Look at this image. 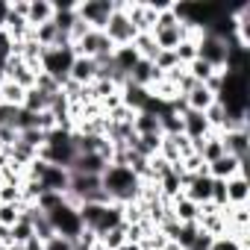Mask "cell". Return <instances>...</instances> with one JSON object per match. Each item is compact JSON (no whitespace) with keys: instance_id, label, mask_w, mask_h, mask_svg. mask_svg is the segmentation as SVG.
I'll use <instances>...</instances> for the list:
<instances>
[{"instance_id":"1","label":"cell","mask_w":250,"mask_h":250,"mask_svg":"<svg viewBox=\"0 0 250 250\" xmlns=\"http://www.w3.org/2000/svg\"><path fill=\"white\" fill-rule=\"evenodd\" d=\"M100 188L106 191V197H109L112 203L130 206V203H139L145 183H142L127 165H115V162H109V165L103 168V174H100Z\"/></svg>"},{"instance_id":"2","label":"cell","mask_w":250,"mask_h":250,"mask_svg":"<svg viewBox=\"0 0 250 250\" xmlns=\"http://www.w3.org/2000/svg\"><path fill=\"white\" fill-rule=\"evenodd\" d=\"M227 9H229V6H224V3H171L174 18H177L186 30H191V33H203V30L212 27Z\"/></svg>"},{"instance_id":"3","label":"cell","mask_w":250,"mask_h":250,"mask_svg":"<svg viewBox=\"0 0 250 250\" xmlns=\"http://www.w3.org/2000/svg\"><path fill=\"white\" fill-rule=\"evenodd\" d=\"M150 36H153V42H156V47H159V50H177V44H180V42H186V39L191 36V30H186V27L174 18L171 3H168V6L156 15V24H153Z\"/></svg>"},{"instance_id":"4","label":"cell","mask_w":250,"mask_h":250,"mask_svg":"<svg viewBox=\"0 0 250 250\" xmlns=\"http://www.w3.org/2000/svg\"><path fill=\"white\" fill-rule=\"evenodd\" d=\"M77 59V50L74 44H62V47H44L42 50V59H39V71L53 77L59 85L68 83V74H71V65Z\"/></svg>"},{"instance_id":"5","label":"cell","mask_w":250,"mask_h":250,"mask_svg":"<svg viewBox=\"0 0 250 250\" xmlns=\"http://www.w3.org/2000/svg\"><path fill=\"white\" fill-rule=\"evenodd\" d=\"M47 221H50V227H53V232L56 235H62V238H68V241H77L80 235H83V218H80V209L77 206H71L68 200L59 206V209H53L50 215H47Z\"/></svg>"},{"instance_id":"6","label":"cell","mask_w":250,"mask_h":250,"mask_svg":"<svg viewBox=\"0 0 250 250\" xmlns=\"http://www.w3.org/2000/svg\"><path fill=\"white\" fill-rule=\"evenodd\" d=\"M103 33H106V39L112 42V47H127V44H133L136 36H139V30L133 27V21L127 18V12L121 9V3H115V12H112V18L106 21Z\"/></svg>"},{"instance_id":"7","label":"cell","mask_w":250,"mask_h":250,"mask_svg":"<svg viewBox=\"0 0 250 250\" xmlns=\"http://www.w3.org/2000/svg\"><path fill=\"white\" fill-rule=\"evenodd\" d=\"M74 50H77V56H85V59H94L97 65L100 62H106L109 56H112V42L106 39V33L103 30H88L77 44H74Z\"/></svg>"},{"instance_id":"8","label":"cell","mask_w":250,"mask_h":250,"mask_svg":"<svg viewBox=\"0 0 250 250\" xmlns=\"http://www.w3.org/2000/svg\"><path fill=\"white\" fill-rule=\"evenodd\" d=\"M227 53H229V42H224V39H218L212 33H200L197 36V59H203L206 65H212L215 71H224Z\"/></svg>"},{"instance_id":"9","label":"cell","mask_w":250,"mask_h":250,"mask_svg":"<svg viewBox=\"0 0 250 250\" xmlns=\"http://www.w3.org/2000/svg\"><path fill=\"white\" fill-rule=\"evenodd\" d=\"M115 12V0H85V3H77V18L91 27V30H103L106 21Z\"/></svg>"},{"instance_id":"10","label":"cell","mask_w":250,"mask_h":250,"mask_svg":"<svg viewBox=\"0 0 250 250\" xmlns=\"http://www.w3.org/2000/svg\"><path fill=\"white\" fill-rule=\"evenodd\" d=\"M221 142H224V150L227 156L238 159V162H247V150H250V133L247 130H224L218 133Z\"/></svg>"},{"instance_id":"11","label":"cell","mask_w":250,"mask_h":250,"mask_svg":"<svg viewBox=\"0 0 250 250\" xmlns=\"http://www.w3.org/2000/svg\"><path fill=\"white\" fill-rule=\"evenodd\" d=\"M180 118H183V136H186L188 142H200V139H206V136L212 133V127H209V121H206L203 112L186 109Z\"/></svg>"},{"instance_id":"12","label":"cell","mask_w":250,"mask_h":250,"mask_svg":"<svg viewBox=\"0 0 250 250\" xmlns=\"http://www.w3.org/2000/svg\"><path fill=\"white\" fill-rule=\"evenodd\" d=\"M97 80V62L94 59H85V56H77L74 65H71V74H68V83L80 85V88H91Z\"/></svg>"},{"instance_id":"13","label":"cell","mask_w":250,"mask_h":250,"mask_svg":"<svg viewBox=\"0 0 250 250\" xmlns=\"http://www.w3.org/2000/svg\"><path fill=\"white\" fill-rule=\"evenodd\" d=\"M106 165H109V162H106L100 153H77L68 171H71V174H88V177H100Z\"/></svg>"},{"instance_id":"14","label":"cell","mask_w":250,"mask_h":250,"mask_svg":"<svg viewBox=\"0 0 250 250\" xmlns=\"http://www.w3.org/2000/svg\"><path fill=\"white\" fill-rule=\"evenodd\" d=\"M68 183H71V174L65 171V168H59V165H47L44 171H42V177H39V186H42V191H68Z\"/></svg>"},{"instance_id":"15","label":"cell","mask_w":250,"mask_h":250,"mask_svg":"<svg viewBox=\"0 0 250 250\" xmlns=\"http://www.w3.org/2000/svg\"><path fill=\"white\" fill-rule=\"evenodd\" d=\"M224 186H227V206H247V197H250L247 174H235L224 180Z\"/></svg>"},{"instance_id":"16","label":"cell","mask_w":250,"mask_h":250,"mask_svg":"<svg viewBox=\"0 0 250 250\" xmlns=\"http://www.w3.org/2000/svg\"><path fill=\"white\" fill-rule=\"evenodd\" d=\"M142 56H139V50L133 47V44H127V47H115L112 50V56H109V62H112V68L127 80V74L136 68V62H139Z\"/></svg>"},{"instance_id":"17","label":"cell","mask_w":250,"mask_h":250,"mask_svg":"<svg viewBox=\"0 0 250 250\" xmlns=\"http://www.w3.org/2000/svg\"><path fill=\"white\" fill-rule=\"evenodd\" d=\"M206 174H209L212 180H229V177H235V174H244V162H238V159H232V156H221V159H215L212 165H206Z\"/></svg>"},{"instance_id":"18","label":"cell","mask_w":250,"mask_h":250,"mask_svg":"<svg viewBox=\"0 0 250 250\" xmlns=\"http://www.w3.org/2000/svg\"><path fill=\"white\" fill-rule=\"evenodd\" d=\"M168 209H171V215H174L180 224H194V221L200 218V206L191 203V200L183 197V194H177L174 200H168Z\"/></svg>"},{"instance_id":"19","label":"cell","mask_w":250,"mask_h":250,"mask_svg":"<svg viewBox=\"0 0 250 250\" xmlns=\"http://www.w3.org/2000/svg\"><path fill=\"white\" fill-rule=\"evenodd\" d=\"M53 21V0H30V9H27V24L30 30L50 24Z\"/></svg>"},{"instance_id":"20","label":"cell","mask_w":250,"mask_h":250,"mask_svg":"<svg viewBox=\"0 0 250 250\" xmlns=\"http://www.w3.org/2000/svg\"><path fill=\"white\" fill-rule=\"evenodd\" d=\"M183 103H186V109H194V112H206L212 103H215V94L203 85V83H197L191 91H186L183 94Z\"/></svg>"},{"instance_id":"21","label":"cell","mask_w":250,"mask_h":250,"mask_svg":"<svg viewBox=\"0 0 250 250\" xmlns=\"http://www.w3.org/2000/svg\"><path fill=\"white\" fill-rule=\"evenodd\" d=\"M33 238H36L33 221H30L27 215H21V221L9 227V244H15V247H27V244L33 241Z\"/></svg>"},{"instance_id":"22","label":"cell","mask_w":250,"mask_h":250,"mask_svg":"<svg viewBox=\"0 0 250 250\" xmlns=\"http://www.w3.org/2000/svg\"><path fill=\"white\" fill-rule=\"evenodd\" d=\"M133 133H136V136H162L159 118H156L153 112H136V115H133Z\"/></svg>"},{"instance_id":"23","label":"cell","mask_w":250,"mask_h":250,"mask_svg":"<svg viewBox=\"0 0 250 250\" xmlns=\"http://www.w3.org/2000/svg\"><path fill=\"white\" fill-rule=\"evenodd\" d=\"M21 109L33 112V115H42V112L50 109V94H44V91H39V88L33 85V88L24 91V103H21Z\"/></svg>"},{"instance_id":"24","label":"cell","mask_w":250,"mask_h":250,"mask_svg":"<svg viewBox=\"0 0 250 250\" xmlns=\"http://www.w3.org/2000/svg\"><path fill=\"white\" fill-rule=\"evenodd\" d=\"M97 244H100L103 250H118L121 244H127V224H121V227L103 232V235L97 238Z\"/></svg>"},{"instance_id":"25","label":"cell","mask_w":250,"mask_h":250,"mask_svg":"<svg viewBox=\"0 0 250 250\" xmlns=\"http://www.w3.org/2000/svg\"><path fill=\"white\" fill-rule=\"evenodd\" d=\"M133 47L139 50V56L142 59H147V62H153L156 56H159V47H156V42H153V36L150 33H139L136 36V42H133Z\"/></svg>"},{"instance_id":"26","label":"cell","mask_w":250,"mask_h":250,"mask_svg":"<svg viewBox=\"0 0 250 250\" xmlns=\"http://www.w3.org/2000/svg\"><path fill=\"white\" fill-rule=\"evenodd\" d=\"M0 103H6V106H21V103H24V88L15 85V83H9V80H3V83H0Z\"/></svg>"},{"instance_id":"27","label":"cell","mask_w":250,"mask_h":250,"mask_svg":"<svg viewBox=\"0 0 250 250\" xmlns=\"http://www.w3.org/2000/svg\"><path fill=\"white\" fill-rule=\"evenodd\" d=\"M62 203H65V194H62V191H42V194L36 197V203H33V206H36V209H42L44 215H50V212H53V209H59Z\"/></svg>"},{"instance_id":"28","label":"cell","mask_w":250,"mask_h":250,"mask_svg":"<svg viewBox=\"0 0 250 250\" xmlns=\"http://www.w3.org/2000/svg\"><path fill=\"white\" fill-rule=\"evenodd\" d=\"M203 115H206V121H209V127H212V133H215V130H224V127H227V121H229L227 109H224V106H221L218 100H215V103H212V106H209V109H206Z\"/></svg>"},{"instance_id":"29","label":"cell","mask_w":250,"mask_h":250,"mask_svg":"<svg viewBox=\"0 0 250 250\" xmlns=\"http://www.w3.org/2000/svg\"><path fill=\"white\" fill-rule=\"evenodd\" d=\"M21 215H24V203H0V224L3 227L18 224Z\"/></svg>"},{"instance_id":"30","label":"cell","mask_w":250,"mask_h":250,"mask_svg":"<svg viewBox=\"0 0 250 250\" xmlns=\"http://www.w3.org/2000/svg\"><path fill=\"white\" fill-rule=\"evenodd\" d=\"M174 53H177V62H180V65L194 62V59H197V39H191V36H188L186 42H180V44H177V50H174Z\"/></svg>"},{"instance_id":"31","label":"cell","mask_w":250,"mask_h":250,"mask_svg":"<svg viewBox=\"0 0 250 250\" xmlns=\"http://www.w3.org/2000/svg\"><path fill=\"white\" fill-rule=\"evenodd\" d=\"M153 65H156V71L165 77L168 71H174V68H180V62H177V53L174 50H159V56L153 59Z\"/></svg>"},{"instance_id":"32","label":"cell","mask_w":250,"mask_h":250,"mask_svg":"<svg viewBox=\"0 0 250 250\" xmlns=\"http://www.w3.org/2000/svg\"><path fill=\"white\" fill-rule=\"evenodd\" d=\"M209 250H247V241H238L232 235H215Z\"/></svg>"},{"instance_id":"33","label":"cell","mask_w":250,"mask_h":250,"mask_svg":"<svg viewBox=\"0 0 250 250\" xmlns=\"http://www.w3.org/2000/svg\"><path fill=\"white\" fill-rule=\"evenodd\" d=\"M12 56H15V42L9 39V33H6V30H0V62L6 65Z\"/></svg>"},{"instance_id":"34","label":"cell","mask_w":250,"mask_h":250,"mask_svg":"<svg viewBox=\"0 0 250 250\" xmlns=\"http://www.w3.org/2000/svg\"><path fill=\"white\" fill-rule=\"evenodd\" d=\"M42 250H74V241H68L62 235H50L47 241H42Z\"/></svg>"},{"instance_id":"35","label":"cell","mask_w":250,"mask_h":250,"mask_svg":"<svg viewBox=\"0 0 250 250\" xmlns=\"http://www.w3.org/2000/svg\"><path fill=\"white\" fill-rule=\"evenodd\" d=\"M6 18H9V3H3V0H0V30L6 27Z\"/></svg>"},{"instance_id":"36","label":"cell","mask_w":250,"mask_h":250,"mask_svg":"<svg viewBox=\"0 0 250 250\" xmlns=\"http://www.w3.org/2000/svg\"><path fill=\"white\" fill-rule=\"evenodd\" d=\"M0 244H9V227L0 224Z\"/></svg>"},{"instance_id":"37","label":"cell","mask_w":250,"mask_h":250,"mask_svg":"<svg viewBox=\"0 0 250 250\" xmlns=\"http://www.w3.org/2000/svg\"><path fill=\"white\" fill-rule=\"evenodd\" d=\"M118 250H142V244H136V241H127V244H121Z\"/></svg>"},{"instance_id":"38","label":"cell","mask_w":250,"mask_h":250,"mask_svg":"<svg viewBox=\"0 0 250 250\" xmlns=\"http://www.w3.org/2000/svg\"><path fill=\"white\" fill-rule=\"evenodd\" d=\"M6 250H27V247H15V244H6Z\"/></svg>"}]
</instances>
